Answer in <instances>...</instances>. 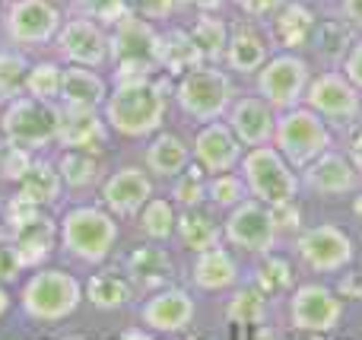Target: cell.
Returning a JSON list of instances; mask_svg holds the SVG:
<instances>
[{
  "instance_id": "6da1fadb",
  "label": "cell",
  "mask_w": 362,
  "mask_h": 340,
  "mask_svg": "<svg viewBox=\"0 0 362 340\" xmlns=\"http://www.w3.org/2000/svg\"><path fill=\"white\" fill-rule=\"evenodd\" d=\"M102 115L121 137H153L156 131H163V121L169 115V89L159 80V74L146 80L115 83L102 105Z\"/></svg>"
},
{
  "instance_id": "7a4b0ae2",
  "label": "cell",
  "mask_w": 362,
  "mask_h": 340,
  "mask_svg": "<svg viewBox=\"0 0 362 340\" xmlns=\"http://www.w3.org/2000/svg\"><path fill=\"white\" fill-rule=\"evenodd\" d=\"M61 248L80 264L108 261L118 242V216L95 204H76L61 220Z\"/></svg>"
},
{
  "instance_id": "3957f363",
  "label": "cell",
  "mask_w": 362,
  "mask_h": 340,
  "mask_svg": "<svg viewBox=\"0 0 362 340\" xmlns=\"http://www.w3.org/2000/svg\"><path fill=\"white\" fill-rule=\"evenodd\" d=\"M235 95L238 93L235 83H232V74L223 64H200V67L187 70L185 76H178L175 83V105L194 124L226 118Z\"/></svg>"
},
{
  "instance_id": "277c9868",
  "label": "cell",
  "mask_w": 362,
  "mask_h": 340,
  "mask_svg": "<svg viewBox=\"0 0 362 340\" xmlns=\"http://www.w3.org/2000/svg\"><path fill=\"white\" fill-rule=\"evenodd\" d=\"M334 143H337V131L318 112H312L305 102L286 108V112H276L274 146L286 156V163L296 172H302L312 159H318Z\"/></svg>"
},
{
  "instance_id": "5b68a950",
  "label": "cell",
  "mask_w": 362,
  "mask_h": 340,
  "mask_svg": "<svg viewBox=\"0 0 362 340\" xmlns=\"http://www.w3.org/2000/svg\"><path fill=\"white\" fill-rule=\"evenodd\" d=\"M238 172H242L248 194L255 201L276 207V204L296 201L302 194V182L299 172L286 163L280 150L274 143H261V146H248L238 159Z\"/></svg>"
},
{
  "instance_id": "8992f818",
  "label": "cell",
  "mask_w": 362,
  "mask_h": 340,
  "mask_svg": "<svg viewBox=\"0 0 362 340\" xmlns=\"http://www.w3.org/2000/svg\"><path fill=\"white\" fill-rule=\"evenodd\" d=\"M296 261L315 277H337L356 264L359 242L337 223H315L293 239Z\"/></svg>"
},
{
  "instance_id": "52a82bcc",
  "label": "cell",
  "mask_w": 362,
  "mask_h": 340,
  "mask_svg": "<svg viewBox=\"0 0 362 340\" xmlns=\"http://www.w3.org/2000/svg\"><path fill=\"white\" fill-rule=\"evenodd\" d=\"M19 303H23V312L32 318V322L57 324L80 309L83 283L70 271L45 267V271H35L29 280H25Z\"/></svg>"
},
{
  "instance_id": "ba28073f",
  "label": "cell",
  "mask_w": 362,
  "mask_h": 340,
  "mask_svg": "<svg viewBox=\"0 0 362 340\" xmlns=\"http://www.w3.org/2000/svg\"><path fill=\"white\" fill-rule=\"evenodd\" d=\"M346 315V299L327 283H296L286 296V322L299 334H334Z\"/></svg>"
},
{
  "instance_id": "9c48e42d",
  "label": "cell",
  "mask_w": 362,
  "mask_h": 340,
  "mask_svg": "<svg viewBox=\"0 0 362 340\" xmlns=\"http://www.w3.org/2000/svg\"><path fill=\"white\" fill-rule=\"evenodd\" d=\"M0 131H4L6 143H16L29 153L48 150L57 143V108L54 102L32 99L29 93L16 95L6 102L4 115H0Z\"/></svg>"
},
{
  "instance_id": "30bf717a",
  "label": "cell",
  "mask_w": 362,
  "mask_h": 340,
  "mask_svg": "<svg viewBox=\"0 0 362 340\" xmlns=\"http://www.w3.org/2000/svg\"><path fill=\"white\" fill-rule=\"evenodd\" d=\"M312 83V61L302 51H274L255 74V93L264 95L276 112L302 105Z\"/></svg>"
},
{
  "instance_id": "8fae6325",
  "label": "cell",
  "mask_w": 362,
  "mask_h": 340,
  "mask_svg": "<svg viewBox=\"0 0 362 340\" xmlns=\"http://www.w3.org/2000/svg\"><path fill=\"white\" fill-rule=\"evenodd\" d=\"M302 102L312 112H318L334 131H350L353 124L362 121V93L346 80L340 67L312 74V83H308Z\"/></svg>"
},
{
  "instance_id": "7c38bea8",
  "label": "cell",
  "mask_w": 362,
  "mask_h": 340,
  "mask_svg": "<svg viewBox=\"0 0 362 340\" xmlns=\"http://www.w3.org/2000/svg\"><path fill=\"white\" fill-rule=\"evenodd\" d=\"M280 229H276V220H274V210L267 204L255 201H242L238 207L226 210V220H223V242L235 252H245L251 258L257 254H267L276 248L280 242Z\"/></svg>"
},
{
  "instance_id": "4fadbf2b",
  "label": "cell",
  "mask_w": 362,
  "mask_h": 340,
  "mask_svg": "<svg viewBox=\"0 0 362 340\" xmlns=\"http://www.w3.org/2000/svg\"><path fill=\"white\" fill-rule=\"evenodd\" d=\"M64 16L57 0H10L4 13V32L16 48H38L54 42Z\"/></svg>"
},
{
  "instance_id": "5bb4252c",
  "label": "cell",
  "mask_w": 362,
  "mask_h": 340,
  "mask_svg": "<svg viewBox=\"0 0 362 340\" xmlns=\"http://www.w3.org/2000/svg\"><path fill=\"white\" fill-rule=\"evenodd\" d=\"M299 182L302 191H308L312 197H325V201H340V197H350L353 191L362 188V175L353 169L346 153L337 150V146H331L318 159H312L299 172Z\"/></svg>"
},
{
  "instance_id": "9a60e30c",
  "label": "cell",
  "mask_w": 362,
  "mask_h": 340,
  "mask_svg": "<svg viewBox=\"0 0 362 340\" xmlns=\"http://www.w3.org/2000/svg\"><path fill=\"white\" fill-rule=\"evenodd\" d=\"M54 48L67 64L102 67L108 64V29L89 16L70 13L54 35Z\"/></svg>"
},
{
  "instance_id": "2e32d148",
  "label": "cell",
  "mask_w": 362,
  "mask_h": 340,
  "mask_svg": "<svg viewBox=\"0 0 362 340\" xmlns=\"http://www.w3.org/2000/svg\"><path fill=\"white\" fill-rule=\"evenodd\" d=\"M194 315H197L194 296L175 283L146 293L144 305H140V322L153 334H181L194 324Z\"/></svg>"
},
{
  "instance_id": "e0dca14e",
  "label": "cell",
  "mask_w": 362,
  "mask_h": 340,
  "mask_svg": "<svg viewBox=\"0 0 362 340\" xmlns=\"http://www.w3.org/2000/svg\"><path fill=\"white\" fill-rule=\"evenodd\" d=\"M156 184H153V175L146 172V165H121L112 175L102 182L99 194H102V207L112 210L121 220H131L144 210V204L153 197Z\"/></svg>"
},
{
  "instance_id": "ac0fdd59",
  "label": "cell",
  "mask_w": 362,
  "mask_h": 340,
  "mask_svg": "<svg viewBox=\"0 0 362 340\" xmlns=\"http://www.w3.org/2000/svg\"><path fill=\"white\" fill-rule=\"evenodd\" d=\"M270 54H274V45H270V35H267V29H264V23L242 16L229 32L223 67L229 70L232 76H255Z\"/></svg>"
},
{
  "instance_id": "d6986e66",
  "label": "cell",
  "mask_w": 362,
  "mask_h": 340,
  "mask_svg": "<svg viewBox=\"0 0 362 340\" xmlns=\"http://www.w3.org/2000/svg\"><path fill=\"white\" fill-rule=\"evenodd\" d=\"M156 38H159L156 23L137 16V13H127V16H121L118 23L108 29V61L112 64L137 61V64H153V67H159Z\"/></svg>"
},
{
  "instance_id": "ffe728a7",
  "label": "cell",
  "mask_w": 362,
  "mask_h": 340,
  "mask_svg": "<svg viewBox=\"0 0 362 340\" xmlns=\"http://www.w3.org/2000/svg\"><path fill=\"white\" fill-rule=\"evenodd\" d=\"M242 153H245L242 140L232 134V127L226 124V118L200 124L197 134H194V140H191V156H194V163L204 165L206 175L238 169Z\"/></svg>"
},
{
  "instance_id": "44dd1931",
  "label": "cell",
  "mask_w": 362,
  "mask_h": 340,
  "mask_svg": "<svg viewBox=\"0 0 362 340\" xmlns=\"http://www.w3.org/2000/svg\"><path fill=\"white\" fill-rule=\"evenodd\" d=\"M315 23H318V13L312 10L308 0H283L270 13L264 29H267L274 51H305L312 45Z\"/></svg>"
},
{
  "instance_id": "7402d4cb",
  "label": "cell",
  "mask_w": 362,
  "mask_h": 340,
  "mask_svg": "<svg viewBox=\"0 0 362 340\" xmlns=\"http://www.w3.org/2000/svg\"><path fill=\"white\" fill-rule=\"evenodd\" d=\"M226 124L242 140L245 150H248V146H261V143H274L276 108L257 93L235 95L229 112H226Z\"/></svg>"
},
{
  "instance_id": "603a6c76",
  "label": "cell",
  "mask_w": 362,
  "mask_h": 340,
  "mask_svg": "<svg viewBox=\"0 0 362 340\" xmlns=\"http://www.w3.org/2000/svg\"><path fill=\"white\" fill-rule=\"evenodd\" d=\"M108 127L102 108H67L57 105V143L64 150H89L102 153L108 143Z\"/></svg>"
},
{
  "instance_id": "cb8c5ba5",
  "label": "cell",
  "mask_w": 362,
  "mask_h": 340,
  "mask_svg": "<svg viewBox=\"0 0 362 340\" xmlns=\"http://www.w3.org/2000/svg\"><path fill=\"white\" fill-rule=\"evenodd\" d=\"M124 274L131 277V283L137 286V290L153 293L175 280V261H172L165 242L146 239L144 245L131 248V254L124 258Z\"/></svg>"
},
{
  "instance_id": "d4e9b609",
  "label": "cell",
  "mask_w": 362,
  "mask_h": 340,
  "mask_svg": "<svg viewBox=\"0 0 362 340\" xmlns=\"http://www.w3.org/2000/svg\"><path fill=\"white\" fill-rule=\"evenodd\" d=\"M191 283L204 293H232L242 283V271H238L235 254L229 252L226 242L206 248V252L194 254L191 264Z\"/></svg>"
},
{
  "instance_id": "484cf974",
  "label": "cell",
  "mask_w": 362,
  "mask_h": 340,
  "mask_svg": "<svg viewBox=\"0 0 362 340\" xmlns=\"http://www.w3.org/2000/svg\"><path fill=\"white\" fill-rule=\"evenodd\" d=\"M156 61H159V74H165L169 80H178L187 70L200 67L204 54H200L197 42L191 38L187 25H165V29H159L156 38Z\"/></svg>"
},
{
  "instance_id": "4316f807",
  "label": "cell",
  "mask_w": 362,
  "mask_h": 340,
  "mask_svg": "<svg viewBox=\"0 0 362 340\" xmlns=\"http://www.w3.org/2000/svg\"><path fill=\"white\" fill-rule=\"evenodd\" d=\"M108 99V80L99 74V67H83V64H70L64 67L61 95L57 102L67 108H102Z\"/></svg>"
},
{
  "instance_id": "83f0119b",
  "label": "cell",
  "mask_w": 362,
  "mask_h": 340,
  "mask_svg": "<svg viewBox=\"0 0 362 340\" xmlns=\"http://www.w3.org/2000/svg\"><path fill=\"white\" fill-rule=\"evenodd\" d=\"M57 239H61V229L51 216L38 213L32 223H25L23 229L10 233V242L16 245V254L23 261V267H42L51 258Z\"/></svg>"
},
{
  "instance_id": "f1b7e54d",
  "label": "cell",
  "mask_w": 362,
  "mask_h": 340,
  "mask_svg": "<svg viewBox=\"0 0 362 340\" xmlns=\"http://www.w3.org/2000/svg\"><path fill=\"white\" fill-rule=\"evenodd\" d=\"M191 146L172 131H156L144 150V165L153 178H175L187 163H191Z\"/></svg>"
},
{
  "instance_id": "f546056e",
  "label": "cell",
  "mask_w": 362,
  "mask_h": 340,
  "mask_svg": "<svg viewBox=\"0 0 362 340\" xmlns=\"http://www.w3.org/2000/svg\"><path fill=\"white\" fill-rule=\"evenodd\" d=\"M134 293H137V286L131 283V277H127L124 271H115V267H105V271L93 274L86 283L89 303L99 312H121L134 299Z\"/></svg>"
},
{
  "instance_id": "4dcf8cb0",
  "label": "cell",
  "mask_w": 362,
  "mask_h": 340,
  "mask_svg": "<svg viewBox=\"0 0 362 340\" xmlns=\"http://www.w3.org/2000/svg\"><path fill=\"white\" fill-rule=\"evenodd\" d=\"M175 235H178L181 248L197 254V252H206V248L223 242V223L213 220V213H206L204 207H191V210H181L178 213Z\"/></svg>"
},
{
  "instance_id": "1f68e13d",
  "label": "cell",
  "mask_w": 362,
  "mask_h": 340,
  "mask_svg": "<svg viewBox=\"0 0 362 340\" xmlns=\"http://www.w3.org/2000/svg\"><path fill=\"white\" fill-rule=\"evenodd\" d=\"M19 191H23L29 201H35L38 207H54L64 194V182L61 172H57V163L45 156H32L25 175L19 178Z\"/></svg>"
},
{
  "instance_id": "d6a6232c",
  "label": "cell",
  "mask_w": 362,
  "mask_h": 340,
  "mask_svg": "<svg viewBox=\"0 0 362 340\" xmlns=\"http://www.w3.org/2000/svg\"><path fill=\"white\" fill-rule=\"evenodd\" d=\"M57 172L67 191L83 194L102 184V153L89 150H64V156L57 159Z\"/></svg>"
},
{
  "instance_id": "836d02e7",
  "label": "cell",
  "mask_w": 362,
  "mask_h": 340,
  "mask_svg": "<svg viewBox=\"0 0 362 340\" xmlns=\"http://www.w3.org/2000/svg\"><path fill=\"white\" fill-rule=\"evenodd\" d=\"M251 283H255L257 290H261L264 296L270 299V303H276V299H286L289 290L296 286L293 261L283 258V254H276V252L257 254V258H255V277H251Z\"/></svg>"
},
{
  "instance_id": "e575fe53",
  "label": "cell",
  "mask_w": 362,
  "mask_h": 340,
  "mask_svg": "<svg viewBox=\"0 0 362 340\" xmlns=\"http://www.w3.org/2000/svg\"><path fill=\"white\" fill-rule=\"evenodd\" d=\"M191 38L197 42L204 64H223L226 57V45H229V32L232 25L226 23L223 13H197L194 23L187 25Z\"/></svg>"
},
{
  "instance_id": "d590c367",
  "label": "cell",
  "mask_w": 362,
  "mask_h": 340,
  "mask_svg": "<svg viewBox=\"0 0 362 340\" xmlns=\"http://www.w3.org/2000/svg\"><path fill=\"white\" fill-rule=\"evenodd\" d=\"M353 25L346 23L344 16H327V19H318L315 23V35H312V45L308 48L315 51L318 57H327L331 61V67H340V61H344L346 48H350V42L356 35H353Z\"/></svg>"
},
{
  "instance_id": "8d00e7d4",
  "label": "cell",
  "mask_w": 362,
  "mask_h": 340,
  "mask_svg": "<svg viewBox=\"0 0 362 340\" xmlns=\"http://www.w3.org/2000/svg\"><path fill=\"white\" fill-rule=\"evenodd\" d=\"M270 315V299L257 290L255 283L251 286H235L226 303V322L238 324V328H261Z\"/></svg>"
},
{
  "instance_id": "74e56055",
  "label": "cell",
  "mask_w": 362,
  "mask_h": 340,
  "mask_svg": "<svg viewBox=\"0 0 362 340\" xmlns=\"http://www.w3.org/2000/svg\"><path fill=\"white\" fill-rule=\"evenodd\" d=\"M137 226L144 233V239L153 242H169L175 239V226H178V207L172 197H156L144 204V210L137 213Z\"/></svg>"
},
{
  "instance_id": "f35d334b",
  "label": "cell",
  "mask_w": 362,
  "mask_h": 340,
  "mask_svg": "<svg viewBox=\"0 0 362 340\" xmlns=\"http://www.w3.org/2000/svg\"><path fill=\"white\" fill-rule=\"evenodd\" d=\"M206 169L200 163H187L185 169L178 172L175 178H172V201H175V207L181 210H191V207H204L206 204Z\"/></svg>"
},
{
  "instance_id": "ab89813d",
  "label": "cell",
  "mask_w": 362,
  "mask_h": 340,
  "mask_svg": "<svg viewBox=\"0 0 362 340\" xmlns=\"http://www.w3.org/2000/svg\"><path fill=\"white\" fill-rule=\"evenodd\" d=\"M248 184H245L242 172L229 169V172H216L206 178V204H213L216 210H232L242 201H248Z\"/></svg>"
},
{
  "instance_id": "60d3db41",
  "label": "cell",
  "mask_w": 362,
  "mask_h": 340,
  "mask_svg": "<svg viewBox=\"0 0 362 340\" xmlns=\"http://www.w3.org/2000/svg\"><path fill=\"white\" fill-rule=\"evenodd\" d=\"M61 80H64V67L54 61H38L29 67L25 74V93L32 99H42V102H57L61 95Z\"/></svg>"
},
{
  "instance_id": "b9f144b4",
  "label": "cell",
  "mask_w": 362,
  "mask_h": 340,
  "mask_svg": "<svg viewBox=\"0 0 362 340\" xmlns=\"http://www.w3.org/2000/svg\"><path fill=\"white\" fill-rule=\"evenodd\" d=\"M29 67L32 64L25 61L23 51H16V48L0 51V99L10 102L25 93V74H29Z\"/></svg>"
},
{
  "instance_id": "7bdbcfd3",
  "label": "cell",
  "mask_w": 362,
  "mask_h": 340,
  "mask_svg": "<svg viewBox=\"0 0 362 340\" xmlns=\"http://www.w3.org/2000/svg\"><path fill=\"white\" fill-rule=\"evenodd\" d=\"M70 13L89 16L95 23H102L105 29H112L121 16L131 13V4L127 0H70Z\"/></svg>"
},
{
  "instance_id": "ee69618b",
  "label": "cell",
  "mask_w": 362,
  "mask_h": 340,
  "mask_svg": "<svg viewBox=\"0 0 362 340\" xmlns=\"http://www.w3.org/2000/svg\"><path fill=\"white\" fill-rule=\"evenodd\" d=\"M38 213H42V207H38L35 201H29L23 191H16V194L6 201V207H4V226H6V233H16V229H23L25 223H32Z\"/></svg>"
},
{
  "instance_id": "f6af8a7d",
  "label": "cell",
  "mask_w": 362,
  "mask_h": 340,
  "mask_svg": "<svg viewBox=\"0 0 362 340\" xmlns=\"http://www.w3.org/2000/svg\"><path fill=\"white\" fill-rule=\"evenodd\" d=\"M32 156H35V153L23 150V146L4 143V150H0V178H4V182H16L19 184V178H23L25 169H29Z\"/></svg>"
},
{
  "instance_id": "bcb514c9",
  "label": "cell",
  "mask_w": 362,
  "mask_h": 340,
  "mask_svg": "<svg viewBox=\"0 0 362 340\" xmlns=\"http://www.w3.org/2000/svg\"><path fill=\"white\" fill-rule=\"evenodd\" d=\"M270 210H274V220H276L280 235L296 239V235L305 229V213H302L299 197H296V201H286V204H276V207H270Z\"/></svg>"
},
{
  "instance_id": "7dc6e473",
  "label": "cell",
  "mask_w": 362,
  "mask_h": 340,
  "mask_svg": "<svg viewBox=\"0 0 362 340\" xmlns=\"http://www.w3.org/2000/svg\"><path fill=\"white\" fill-rule=\"evenodd\" d=\"M131 4V13L150 19V23H169L172 16L181 10V0H127Z\"/></svg>"
},
{
  "instance_id": "c3c4849f",
  "label": "cell",
  "mask_w": 362,
  "mask_h": 340,
  "mask_svg": "<svg viewBox=\"0 0 362 340\" xmlns=\"http://www.w3.org/2000/svg\"><path fill=\"white\" fill-rule=\"evenodd\" d=\"M340 70H344V76L353 83V86L362 93V32L350 42V48H346L344 61H340Z\"/></svg>"
},
{
  "instance_id": "681fc988",
  "label": "cell",
  "mask_w": 362,
  "mask_h": 340,
  "mask_svg": "<svg viewBox=\"0 0 362 340\" xmlns=\"http://www.w3.org/2000/svg\"><path fill=\"white\" fill-rule=\"evenodd\" d=\"M23 261H19L16 254V245H13L10 239L0 242V283H16L19 274H23Z\"/></svg>"
},
{
  "instance_id": "f907efd6",
  "label": "cell",
  "mask_w": 362,
  "mask_h": 340,
  "mask_svg": "<svg viewBox=\"0 0 362 340\" xmlns=\"http://www.w3.org/2000/svg\"><path fill=\"white\" fill-rule=\"evenodd\" d=\"M232 6H235L242 16H248V19H257V23H267L270 19V13L276 10V6L283 4V0H229Z\"/></svg>"
},
{
  "instance_id": "816d5d0a",
  "label": "cell",
  "mask_w": 362,
  "mask_h": 340,
  "mask_svg": "<svg viewBox=\"0 0 362 340\" xmlns=\"http://www.w3.org/2000/svg\"><path fill=\"white\" fill-rule=\"evenodd\" d=\"M340 150L346 153V159L353 163V169L362 175V121L353 124L350 131H344V146H340Z\"/></svg>"
},
{
  "instance_id": "f5cc1de1",
  "label": "cell",
  "mask_w": 362,
  "mask_h": 340,
  "mask_svg": "<svg viewBox=\"0 0 362 340\" xmlns=\"http://www.w3.org/2000/svg\"><path fill=\"white\" fill-rule=\"evenodd\" d=\"M337 13L356 32H362V0H337Z\"/></svg>"
},
{
  "instance_id": "db71d44e",
  "label": "cell",
  "mask_w": 362,
  "mask_h": 340,
  "mask_svg": "<svg viewBox=\"0 0 362 340\" xmlns=\"http://www.w3.org/2000/svg\"><path fill=\"white\" fill-rule=\"evenodd\" d=\"M350 223H353V235H356V242H362V188L350 194Z\"/></svg>"
},
{
  "instance_id": "11a10c76",
  "label": "cell",
  "mask_w": 362,
  "mask_h": 340,
  "mask_svg": "<svg viewBox=\"0 0 362 340\" xmlns=\"http://www.w3.org/2000/svg\"><path fill=\"white\" fill-rule=\"evenodd\" d=\"M181 4L191 6V10H197V13H223L229 0H181Z\"/></svg>"
},
{
  "instance_id": "9f6ffc18",
  "label": "cell",
  "mask_w": 362,
  "mask_h": 340,
  "mask_svg": "<svg viewBox=\"0 0 362 340\" xmlns=\"http://www.w3.org/2000/svg\"><path fill=\"white\" fill-rule=\"evenodd\" d=\"M10 312V293H6V283H0V318Z\"/></svg>"
},
{
  "instance_id": "6f0895ef",
  "label": "cell",
  "mask_w": 362,
  "mask_h": 340,
  "mask_svg": "<svg viewBox=\"0 0 362 340\" xmlns=\"http://www.w3.org/2000/svg\"><path fill=\"white\" fill-rule=\"evenodd\" d=\"M308 4H321V6H327V4H337V0H308Z\"/></svg>"
},
{
  "instance_id": "680465c9",
  "label": "cell",
  "mask_w": 362,
  "mask_h": 340,
  "mask_svg": "<svg viewBox=\"0 0 362 340\" xmlns=\"http://www.w3.org/2000/svg\"><path fill=\"white\" fill-rule=\"evenodd\" d=\"M4 143H6V140H4V131H0V150H4Z\"/></svg>"
},
{
  "instance_id": "91938a15",
  "label": "cell",
  "mask_w": 362,
  "mask_h": 340,
  "mask_svg": "<svg viewBox=\"0 0 362 340\" xmlns=\"http://www.w3.org/2000/svg\"><path fill=\"white\" fill-rule=\"evenodd\" d=\"M67 4H70V0H67Z\"/></svg>"
}]
</instances>
